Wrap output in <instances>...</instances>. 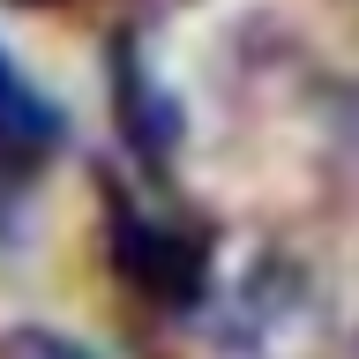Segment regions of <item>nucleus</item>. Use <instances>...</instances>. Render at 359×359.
<instances>
[{
    "label": "nucleus",
    "instance_id": "f257e3e1",
    "mask_svg": "<svg viewBox=\"0 0 359 359\" xmlns=\"http://www.w3.org/2000/svg\"><path fill=\"white\" fill-rule=\"evenodd\" d=\"M112 255H120V277L135 292H150L165 307H195L202 299V255L195 240H180V232H157L150 217H112Z\"/></svg>",
    "mask_w": 359,
    "mask_h": 359
},
{
    "label": "nucleus",
    "instance_id": "f03ea898",
    "mask_svg": "<svg viewBox=\"0 0 359 359\" xmlns=\"http://www.w3.org/2000/svg\"><path fill=\"white\" fill-rule=\"evenodd\" d=\"M0 142H53V105L22 83L8 53H0Z\"/></svg>",
    "mask_w": 359,
    "mask_h": 359
},
{
    "label": "nucleus",
    "instance_id": "7ed1b4c3",
    "mask_svg": "<svg viewBox=\"0 0 359 359\" xmlns=\"http://www.w3.org/2000/svg\"><path fill=\"white\" fill-rule=\"evenodd\" d=\"M8 352H15V359H90L83 344H67V337H53V330H22Z\"/></svg>",
    "mask_w": 359,
    "mask_h": 359
}]
</instances>
